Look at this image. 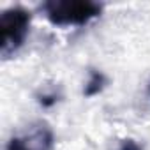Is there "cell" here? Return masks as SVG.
<instances>
[{"label": "cell", "mask_w": 150, "mask_h": 150, "mask_svg": "<svg viewBox=\"0 0 150 150\" xmlns=\"http://www.w3.org/2000/svg\"><path fill=\"white\" fill-rule=\"evenodd\" d=\"M106 83H108V80H106V76H104L103 72H99V71H90L88 81L85 83V88H83V96H85V97H94V96L101 94V92L104 90Z\"/></svg>", "instance_id": "obj_4"}, {"label": "cell", "mask_w": 150, "mask_h": 150, "mask_svg": "<svg viewBox=\"0 0 150 150\" xmlns=\"http://www.w3.org/2000/svg\"><path fill=\"white\" fill-rule=\"evenodd\" d=\"M41 11L57 27H80L101 16L103 6L90 0H50L41 6Z\"/></svg>", "instance_id": "obj_1"}, {"label": "cell", "mask_w": 150, "mask_h": 150, "mask_svg": "<svg viewBox=\"0 0 150 150\" xmlns=\"http://www.w3.org/2000/svg\"><path fill=\"white\" fill-rule=\"evenodd\" d=\"M55 136L48 122H32L23 132L14 134L4 150H53Z\"/></svg>", "instance_id": "obj_3"}, {"label": "cell", "mask_w": 150, "mask_h": 150, "mask_svg": "<svg viewBox=\"0 0 150 150\" xmlns=\"http://www.w3.org/2000/svg\"><path fill=\"white\" fill-rule=\"evenodd\" d=\"M58 101V94L57 92H51V94H39L37 96V103L42 106V108H51L53 104H57Z\"/></svg>", "instance_id": "obj_5"}, {"label": "cell", "mask_w": 150, "mask_h": 150, "mask_svg": "<svg viewBox=\"0 0 150 150\" xmlns=\"http://www.w3.org/2000/svg\"><path fill=\"white\" fill-rule=\"evenodd\" d=\"M148 94H150V85H148Z\"/></svg>", "instance_id": "obj_7"}, {"label": "cell", "mask_w": 150, "mask_h": 150, "mask_svg": "<svg viewBox=\"0 0 150 150\" xmlns=\"http://www.w3.org/2000/svg\"><path fill=\"white\" fill-rule=\"evenodd\" d=\"M118 150H143V146H141L136 139L127 138V139H122V141H120Z\"/></svg>", "instance_id": "obj_6"}, {"label": "cell", "mask_w": 150, "mask_h": 150, "mask_svg": "<svg viewBox=\"0 0 150 150\" xmlns=\"http://www.w3.org/2000/svg\"><path fill=\"white\" fill-rule=\"evenodd\" d=\"M30 11L14 6L0 13V57L7 60L23 44L30 28Z\"/></svg>", "instance_id": "obj_2"}]
</instances>
